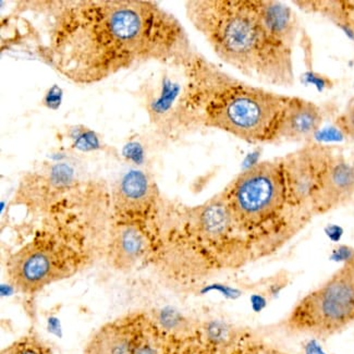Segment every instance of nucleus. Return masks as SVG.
<instances>
[{"label":"nucleus","instance_id":"nucleus-1","mask_svg":"<svg viewBox=\"0 0 354 354\" xmlns=\"http://www.w3.org/2000/svg\"><path fill=\"white\" fill-rule=\"evenodd\" d=\"M52 17L41 60L75 84L103 82L147 62L180 64L193 50L185 26L144 0L39 1Z\"/></svg>","mask_w":354,"mask_h":354},{"label":"nucleus","instance_id":"nucleus-2","mask_svg":"<svg viewBox=\"0 0 354 354\" xmlns=\"http://www.w3.org/2000/svg\"><path fill=\"white\" fill-rule=\"evenodd\" d=\"M185 15L221 62L265 84H295V11L272 0H190Z\"/></svg>","mask_w":354,"mask_h":354},{"label":"nucleus","instance_id":"nucleus-3","mask_svg":"<svg viewBox=\"0 0 354 354\" xmlns=\"http://www.w3.org/2000/svg\"><path fill=\"white\" fill-rule=\"evenodd\" d=\"M179 67L183 84L168 113V128L213 129L249 143L277 142L290 96L244 82L194 49Z\"/></svg>","mask_w":354,"mask_h":354},{"label":"nucleus","instance_id":"nucleus-4","mask_svg":"<svg viewBox=\"0 0 354 354\" xmlns=\"http://www.w3.org/2000/svg\"><path fill=\"white\" fill-rule=\"evenodd\" d=\"M354 324V254L326 283L306 295L286 321L288 330L328 338Z\"/></svg>","mask_w":354,"mask_h":354},{"label":"nucleus","instance_id":"nucleus-5","mask_svg":"<svg viewBox=\"0 0 354 354\" xmlns=\"http://www.w3.org/2000/svg\"><path fill=\"white\" fill-rule=\"evenodd\" d=\"M223 195L236 223L244 230L264 227L279 217L283 208L290 207L280 160L252 166L240 174Z\"/></svg>","mask_w":354,"mask_h":354},{"label":"nucleus","instance_id":"nucleus-6","mask_svg":"<svg viewBox=\"0 0 354 354\" xmlns=\"http://www.w3.org/2000/svg\"><path fill=\"white\" fill-rule=\"evenodd\" d=\"M335 155L334 147L326 144L308 143L279 160L288 205L310 214V202Z\"/></svg>","mask_w":354,"mask_h":354},{"label":"nucleus","instance_id":"nucleus-7","mask_svg":"<svg viewBox=\"0 0 354 354\" xmlns=\"http://www.w3.org/2000/svg\"><path fill=\"white\" fill-rule=\"evenodd\" d=\"M157 189L154 181L141 170H130L111 191V208L115 217L140 218L154 207Z\"/></svg>","mask_w":354,"mask_h":354},{"label":"nucleus","instance_id":"nucleus-8","mask_svg":"<svg viewBox=\"0 0 354 354\" xmlns=\"http://www.w3.org/2000/svg\"><path fill=\"white\" fill-rule=\"evenodd\" d=\"M354 196V162L336 153L310 202L312 215H323L348 203Z\"/></svg>","mask_w":354,"mask_h":354},{"label":"nucleus","instance_id":"nucleus-9","mask_svg":"<svg viewBox=\"0 0 354 354\" xmlns=\"http://www.w3.org/2000/svg\"><path fill=\"white\" fill-rule=\"evenodd\" d=\"M117 218L118 221L111 223L109 229L106 247L108 259L117 270H131L145 254L149 236L141 223H136L139 218Z\"/></svg>","mask_w":354,"mask_h":354},{"label":"nucleus","instance_id":"nucleus-10","mask_svg":"<svg viewBox=\"0 0 354 354\" xmlns=\"http://www.w3.org/2000/svg\"><path fill=\"white\" fill-rule=\"evenodd\" d=\"M324 115L310 100L290 96L278 128L277 142L308 141L319 131Z\"/></svg>","mask_w":354,"mask_h":354},{"label":"nucleus","instance_id":"nucleus-11","mask_svg":"<svg viewBox=\"0 0 354 354\" xmlns=\"http://www.w3.org/2000/svg\"><path fill=\"white\" fill-rule=\"evenodd\" d=\"M83 354H132L131 334L124 326L107 324L91 338Z\"/></svg>","mask_w":354,"mask_h":354},{"label":"nucleus","instance_id":"nucleus-12","mask_svg":"<svg viewBox=\"0 0 354 354\" xmlns=\"http://www.w3.org/2000/svg\"><path fill=\"white\" fill-rule=\"evenodd\" d=\"M306 12L319 13L354 36V0L295 1Z\"/></svg>","mask_w":354,"mask_h":354},{"label":"nucleus","instance_id":"nucleus-13","mask_svg":"<svg viewBox=\"0 0 354 354\" xmlns=\"http://www.w3.org/2000/svg\"><path fill=\"white\" fill-rule=\"evenodd\" d=\"M1 354H53L52 349L34 336H26L13 342Z\"/></svg>","mask_w":354,"mask_h":354},{"label":"nucleus","instance_id":"nucleus-14","mask_svg":"<svg viewBox=\"0 0 354 354\" xmlns=\"http://www.w3.org/2000/svg\"><path fill=\"white\" fill-rule=\"evenodd\" d=\"M132 354H165L162 344L151 331L131 334Z\"/></svg>","mask_w":354,"mask_h":354},{"label":"nucleus","instance_id":"nucleus-15","mask_svg":"<svg viewBox=\"0 0 354 354\" xmlns=\"http://www.w3.org/2000/svg\"><path fill=\"white\" fill-rule=\"evenodd\" d=\"M336 126L344 136L354 141V98L350 100L344 113L337 117Z\"/></svg>","mask_w":354,"mask_h":354}]
</instances>
